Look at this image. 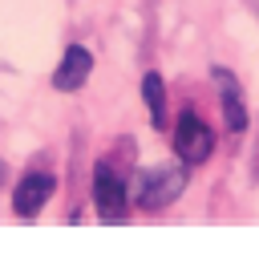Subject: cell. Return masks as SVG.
<instances>
[{
	"label": "cell",
	"mask_w": 259,
	"mask_h": 263,
	"mask_svg": "<svg viewBox=\"0 0 259 263\" xmlns=\"http://www.w3.org/2000/svg\"><path fill=\"white\" fill-rule=\"evenodd\" d=\"M134 186H130V198L142 206V211H162V206H170L174 198L187 191V162H162V166H150V170H142V174H134L130 178Z\"/></svg>",
	"instance_id": "cell-1"
},
{
	"label": "cell",
	"mask_w": 259,
	"mask_h": 263,
	"mask_svg": "<svg viewBox=\"0 0 259 263\" xmlns=\"http://www.w3.org/2000/svg\"><path fill=\"white\" fill-rule=\"evenodd\" d=\"M94 206L101 215V223H126L130 219V182L114 170L109 162H101L94 170Z\"/></svg>",
	"instance_id": "cell-2"
},
{
	"label": "cell",
	"mask_w": 259,
	"mask_h": 263,
	"mask_svg": "<svg viewBox=\"0 0 259 263\" xmlns=\"http://www.w3.org/2000/svg\"><path fill=\"white\" fill-rule=\"evenodd\" d=\"M174 150H178V158L187 166L207 162L211 150H215V130H211L194 109H187V114H178V122H174Z\"/></svg>",
	"instance_id": "cell-3"
},
{
	"label": "cell",
	"mask_w": 259,
	"mask_h": 263,
	"mask_svg": "<svg viewBox=\"0 0 259 263\" xmlns=\"http://www.w3.org/2000/svg\"><path fill=\"white\" fill-rule=\"evenodd\" d=\"M57 191V178L53 174H25L21 182H16V191H12V211L21 215V219H36L41 211H45V202L53 198Z\"/></svg>",
	"instance_id": "cell-4"
},
{
	"label": "cell",
	"mask_w": 259,
	"mask_h": 263,
	"mask_svg": "<svg viewBox=\"0 0 259 263\" xmlns=\"http://www.w3.org/2000/svg\"><path fill=\"white\" fill-rule=\"evenodd\" d=\"M89 73H94V53L85 49V45H69L61 57V65L53 73V89H61V93H77L85 81H89Z\"/></svg>",
	"instance_id": "cell-5"
},
{
	"label": "cell",
	"mask_w": 259,
	"mask_h": 263,
	"mask_svg": "<svg viewBox=\"0 0 259 263\" xmlns=\"http://www.w3.org/2000/svg\"><path fill=\"white\" fill-rule=\"evenodd\" d=\"M215 81H219V101H223V122L231 134H239L247 126V105H243V93H239V81L223 73V69H215Z\"/></svg>",
	"instance_id": "cell-6"
},
{
	"label": "cell",
	"mask_w": 259,
	"mask_h": 263,
	"mask_svg": "<svg viewBox=\"0 0 259 263\" xmlns=\"http://www.w3.org/2000/svg\"><path fill=\"white\" fill-rule=\"evenodd\" d=\"M142 98L150 105L154 130H166V81H162V73H146L142 77Z\"/></svg>",
	"instance_id": "cell-7"
},
{
	"label": "cell",
	"mask_w": 259,
	"mask_h": 263,
	"mask_svg": "<svg viewBox=\"0 0 259 263\" xmlns=\"http://www.w3.org/2000/svg\"><path fill=\"white\" fill-rule=\"evenodd\" d=\"M0 182H4V166H0Z\"/></svg>",
	"instance_id": "cell-8"
}]
</instances>
